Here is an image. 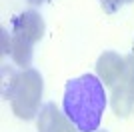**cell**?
Wrapping results in <instances>:
<instances>
[{"mask_svg":"<svg viewBox=\"0 0 134 132\" xmlns=\"http://www.w3.org/2000/svg\"><path fill=\"white\" fill-rule=\"evenodd\" d=\"M10 56L18 66L28 68V66H30V60H32V42H28V40H24L22 36L14 34V36H12Z\"/></svg>","mask_w":134,"mask_h":132,"instance_id":"cell-7","label":"cell"},{"mask_svg":"<svg viewBox=\"0 0 134 132\" xmlns=\"http://www.w3.org/2000/svg\"><path fill=\"white\" fill-rule=\"evenodd\" d=\"M106 108V92L104 82L94 74H82L66 82L62 110L68 116L76 130L94 132L98 130Z\"/></svg>","mask_w":134,"mask_h":132,"instance_id":"cell-1","label":"cell"},{"mask_svg":"<svg viewBox=\"0 0 134 132\" xmlns=\"http://www.w3.org/2000/svg\"><path fill=\"white\" fill-rule=\"evenodd\" d=\"M124 66H126V60L122 56H118L116 52H104L96 62V72H98V78L106 86H114L122 78Z\"/></svg>","mask_w":134,"mask_h":132,"instance_id":"cell-6","label":"cell"},{"mask_svg":"<svg viewBox=\"0 0 134 132\" xmlns=\"http://www.w3.org/2000/svg\"><path fill=\"white\" fill-rule=\"evenodd\" d=\"M122 2H124V4H126V2H132V0H122Z\"/></svg>","mask_w":134,"mask_h":132,"instance_id":"cell-10","label":"cell"},{"mask_svg":"<svg viewBox=\"0 0 134 132\" xmlns=\"http://www.w3.org/2000/svg\"><path fill=\"white\" fill-rule=\"evenodd\" d=\"M100 2H102V8H104V12H108V14L116 12L118 8L124 4L122 0H100Z\"/></svg>","mask_w":134,"mask_h":132,"instance_id":"cell-8","label":"cell"},{"mask_svg":"<svg viewBox=\"0 0 134 132\" xmlns=\"http://www.w3.org/2000/svg\"><path fill=\"white\" fill-rule=\"evenodd\" d=\"M38 132H76V126L56 108V104L50 102L38 112Z\"/></svg>","mask_w":134,"mask_h":132,"instance_id":"cell-4","label":"cell"},{"mask_svg":"<svg viewBox=\"0 0 134 132\" xmlns=\"http://www.w3.org/2000/svg\"><path fill=\"white\" fill-rule=\"evenodd\" d=\"M6 96L10 98L12 110L18 118L30 120L38 114L42 98V76L34 68H24L8 84Z\"/></svg>","mask_w":134,"mask_h":132,"instance_id":"cell-2","label":"cell"},{"mask_svg":"<svg viewBox=\"0 0 134 132\" xmlns=\"http://www.w3.org/2000/svg\"><path fill=\"white\" fill-rule=\"evenodd\" d=\"M126 66L120 82L112 86L110 104L116 116H128L134 108V54L126 56Z\"/></svg>","mask_w":134,"mask_h":132,"instance_id":"cell-3","label":"cell"},{"mask_svg":"<svg viewBox=\"0 0 134 132\" xmlns=\"http://www.w3.org/2000/svg\"><path fill=\"white\" fill-rule=\"evenodd\" d=\"M94 132H106V130H94Z\"/></svg>","mask_w":134,"mask_h":132,"instance_id":"cell-11","label":"cell"},{"mask_svg":"<svg viewBox=\"0 0 134 132\" xmlns=\"http://www.w3.org/2000/svg\"><path fill=\"white\" fill-rule=\"evenodd\" d=\"M32 4H40V2H44V0H30Z\"/></svg>","mask_w":134,"mask_h":132,"instance_id":"cell-9","label":"cell"},{"mask_svg":"<svg viewBox=\"0 0 134 132\" xmlns=\"http://www.w3.org/2000/svg\"><path fill=\"white\" fill-rule=\"evenodd\" d=\"M12 30H14V34H18L24 40L34 44V42H38L42 38V34H44V20H42V16H40L38 12L26 10L20 16L14 18Z\"/></svg>","mask_w":134,"mask_h":132,"instance_id":"cell-5","label":"cell"}]
</instances>
